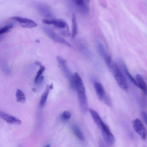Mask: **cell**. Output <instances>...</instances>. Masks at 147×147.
Wrapping results in <instances>:
<instances>
[{
    "label": "cell",
    "instance_id": "1",
    "mask_svg": "<svg viewBox=\"0 0 147 147\" xmlns=\"http://www.w3.org/2000/svg\"><path fill=\"white\" fill-rule=\"evenodd\" d=\"M76 88L78 95L82 110L86 113L88 110V102L86 95V89L82 80L78 72L74 74Z\"/></svg>",
    "mask_w": 147,
    "mask_h": 147
},
{
    "label": "cell",
    "instance_id": "2",
    "mask_svg": "<svg viewBox=\"0 0 147 147\" xmlns=\"http://www.w3.org/2000/svg\"><path fill=\"white\" fill-rule=\"evenodd\" d=\"M110 68L119 87L124 90H127L128 88L127 83L119 67L116 63L112 62Z\"/></svg>",
    "mask_w": 147,
    "mask_h": 147
},
{
    "label": "cell",
    "instance_id": "3",
    "mask_svg": "<svg viewBox=\"0 0 147 147\" xmlns=\"http://www.w3.org/2000/svg\"><path fill=\"white\" fill-rule=\"evenodd\" d=\"M98 127L101 130L103 138L106 144L109 146L114 144L115 138L108 126L103 121Z\"/></svg>",
    "mask_w": 147,
    "mask_h": 147
},
{
    "label": "cell",
    "instance_id": "4",
    "mask_svg": "<svg viewBox=\"0 0 147 147\" xmlns=\"http://www.w3.org/2000/svg\"><path fill=\"white\" fill-rule=\"evenodd\" d=\"M44 31L51 39L55 42L69 47H71L70 44L66 40L60 36L51 29L45 27L43 28Z\"/></svg>",
    "mask_w": 147,
    "mask_h": 147
},
{
    "label": "cell",
    "instance_id": "5",
    "mask_svg": "<svg viewBox=\"0 0 147 147\" xmlns=\"http://www.w3.org/2000/svg\"><path fill=\"white\" fill-rule=\"evenodd\" d=\"M132 124L135 131L143 140H145L147 136V132L141 121L139 118H136L133 121Z\"/></svg>",
    "mask_w": 147,
    "mask_h": 147
},
{
    "label": "cell",
    "instance_id": "6",
    "mask_svg": "<svg viewBox=\"0 0 147 147\" xmlns=\"http://www.w3.org/2000/svg\"><path fill=\"white\" fill-rule=\"evenodd\" d=\"M11 19L17 22L24 28H30L35 27L38 26L35 22L29 19L18 17H13Z\"/></svg>",
    "mask_w": 147,
    "mask_h": 147
},
{
    "label": "cell",
    "instance_id": "7",
    "mask_svg": "<svg viewBox=\"0 0 147 147\" xmlns=\"http://www.w3.org/2000/svg\"><path fill=\"white\" fill-rule=\"evenodd\" d=\"M97 45L98 50L100 55L104 59L108 66L110 68L112 63L111 56L107 53L102 43H98Z\"/></svg>",
    "mask_w": 147,
    "mask_h": 147
},
{
    "label": "cell",
    "instance_id": "8",
    "mask_svg": "<svg viewBox=\"0 0 147 147\" xmlns=\"http://www.w3.org/2000/svg\"><path fill=\"white\" fill-rule=\"evenodd\" d=\"M0 116L7 122L18 125H21L22 121L19 119L3 111H0Z\"/></svg>",
    "mask_w": 147,
    "mask_h": 147
},
{
    "label": "cell",
    "instance_id": "9",
    "mask_svg": "<svg viewBox=\"0 0 147 147\" xmlns=\"http://www.w3.org/2000/svg\"><path fill=\"white\" fill-rule=\"evenodd\" d=\"M94 86L98 97L104 102L109 96L106 94L102 85L99 82H95Z\"/></svg>",
    "mask_w": 147,
    "mask_h": 147
},
{
    "label": "cell",
    "instance_id": "10",
    "mask_svg": "<svg viewBox=\"0 0 147 147\" xmlns=\"http://www.w3.org/2000/svg\"><path fill=\"white\" fill-rule=\"evenodd\" d=\"M57 59L60 65L62 70L66 77L69 80L74 75H73L69 69L66 61L63 58L59 56H57Z\"/></svg>",
    "mask_w": 147,
    "mask_h": 147
},
{
    "label": "cell",
    "instance_id": "11",
    "mask_svg": "<svg viewBox=\"0 0 147 147\" xmlns=\"http://www.w3.org/2000/svg\"><path fill=\"white\" fill-rule=\"evenodd\" d=\"M136 80L138 85V88L140 89L144 94L147 95V85L141 76L139 74L137 75Z\"/></svg>",
    "mask_w": 147,
    "mask_h": 147
},
{
    "label": "cell",
    "instance_id": "12",
    "mask_svg": "<svg viewBox=\"0 0 147 147\" xmlns=\"http://www.w3.org/2000/svg\"><path fill=\"white\" fill-rule=\"evenodd\" d=\"M72 29L71 36L74 38L76 35L78 30V26L76 15L74 14L72 15L71 18Z\"/></svg>",
    "mask_w": 147,
    "mask_h": 147
},
{
    "label": "cell",
    "instance_id": "13",
    "mask_svg": "<svg viewBox=\"0 0 147 147\" xmlns=\"http://www.w3.org/2000/svg\"><path fill=\"white\" fill-rule=\"evenodd\" d=\"M52 25L60 29L67 28L68 25L65 21L61 19H51Z\"/></svg>",
    "mask_w": 147,
    "mask_h": 147
},
{
    "label": "cell",
    "instance_id": "14",
    "mask_svg": "<svg viewBox=\"0 0 147 147\" xmlns=\"http://www.w3.org/2000/svg\"><path fill=\"white\" fill-rule=\"evenodd\" d=\"M89 111L94 122L98 126H99L103 122L101 117L98 112L95 110L90 109Z\"/></svg>",
    "mask_w": 147,
    "mask_h": 147
},
{
    "label": "cell",
    "instance_id": "15",
    "mask_svg": "<svg viewBox=\"0 0 147 147\" xmlns=\"http://www.w3.org/2000/svg\"><path fill=\"white\" fill-rule=\"evenodd\" d=\"M38 7L39 12L45 17H50L51 15V11L48 7L44 5H39Z\"/></svg>",
    "mask_w": 147,
    "mask_h": 147
},
{
    "label": "cell",
    "instance_id": "16",
    "mask_svg": "<svg viewBox=\"0 0 147 147\" xmlns=\"http://www.w3.org/2000/svg\"><path fill=\"white\" fill-rule=\"evenodd\" d=\"M72 130L77 137L81 141L85 140V136L80 128L77 126L74 125L72 126Z\"/></svg>",
    "mask_w": 147,
    "mask_h": 147
},
{
    "label": "cell",
    "instance_id": "17",
    "mask_svg": "<svg viewBox=\"0 0 147 147\" xmlns=\"http://www.w3.org/2000/svg\"><path fill=\"white\" fill-rule=\"evenodd\" d=\"M121 67L125 73L126 75L127 76L128 78H129L130 80L133 84L138 87V85L136 80L132 77L126 65L124 63L121 62Z\"/></svg>",
    "mask_w": 147,
    "mask_h": 147
},
{
    "label": "cell",
    "instance_id": "18",
    "mask_svg": "<svg viewBox=\"0 0 147 147\" xmlns=\"http://www.w3.org/2000/svg\"><path fill=\"white\" fill-rule=\"evenodd\" d=\"M49 86H47L41 97L40 102V105L41 107H43L45 104L49 93Z\"/></svg>",
    "mask_w": 147,
    "mask_h": 147
},
{
    "label": "cell",
    "instance_id": "19",
    "mask_svg": "<svg viewBox=\"0 0 147 147\" xmlns=\"http://www.w3.org/2000/svg\"><path fill=\"white\" fill-rule=\"evenodd\" d=\"M17 101L22 103H25L26 101L25 96L24 93L20 90L18 89L16 94Z\"/></svg>",
    "mask_w": 147,
    "mask_h": 147
},
{
    "label": "cell",
    "instance_id": "20",
    "mask_svg": "<svg viewBox=\"0 0 147 147\" xmlns=\"http://www.w3.org/2000/svg\"><path fill=\"white\" fill-rule=\"evenodd\" d=\"M13 27V25L12 24H10L3 27L0 29V35L9 32Z\"/></svg>",
    "mask_w": 147,
    "mask_h": 147
},
{
    "label": "cell",
    "instance_id": "21",
    "mask_svg": "<svg viewBox=\"0 0 147 147\" xmlns=\"http://www.w3.org/2000/svg\"><path fill=\"white\" fill-rule=\"evenodd\" d=\"M45 67L43 65L40 66L39 69L37 72V76L35 79L34 83L35 84H37L38 80L39 78L42 75L43 72L45 70Z\"/></svg>",
    "mask_w": 147,
    "mask_h": 147
},
{
    "label": "cell",
    "instance_id": "22",
    "mask_svg": "<svg viewBox=\"0 0 147 147\" xmlns=\"http://www.w3.org/2000/svg\"><path fill=\"white\" fill-rule=\"evenodd\" d=\"M72 1L78 6L83 8L86 7L85 0H72Z\"/></svg>",
    "mask_w": 147,
    "mask_h": 147
},
{
    "label": "cell",
    "instance_id": "23",
    "mask_svg": "<svg viewBox=\"0 0 147 147\" xmlns=\"http://www.w3.org/2000/svg\"><path fill=\"white\" fill-rule=\"evenodd\" d=\"M71 116V112L68 111L64 112L62 115V118L64 120H67L69 119Z\"/></svg>",
    "mask_w": 147,
    "mask_h": 147
},
{
    "label": "cell",
    "instance_id": "24",
    "mask_svg": "<svg viewBox=\"0 0 147 147\" xmlns=\"http://www.w3.org/2000/svg\"><path fill=\"white\" fill-rule=\"evenodd\" d=\"M3 70L5 71L6 73L10 74L11 73V71L9 68L7 67V64H5L3 65Z\"/></svg>",
    "mask_w": 147,
    "mask_h": 147
},
{
    "label": "cell",
    "instance_id": "25",
    "mask_svg": "<svg viewBox=\"0 0 147 147\" xmlns=\"http://www.w3.org/2000/svg\"><path fill=\"white\" fill-rule=\"evenodd\" d=\"M42 21L43 23L47 25H52L51 20L44 19Z\"/></svg>",
    "mask_w": 147,
    "mask_h": 147
},
{
    "label": "cell",
    "instance_id": "26",
    "mask_svg": "<svg viewBox=\"0 0 147 147\" xmlns=\"http://www.w3.org/2000/svg\"><path fill=\"white\" fill-rule=\"evenodd\" d=\"M44 77L43 76H41L39 79L36 84L40 85L41 84L43 81Z\"/></svg>",
    "mask_w": 147,
    "mask_h": 147
},
{
    "label": "cell",
    "instance_id": "27",
    "mask_svg": "<svg viewBox=\"0 0 147 147\" xmlns=\"http://www.w3.org/2000/svg\"><path fill=\"white\" fill-rule=\"evenodd\" d=\"M142 115L143 118L147 124V114L144 111H142Z\"/></svg>",
    "mask_w": 147,
    "mask_h": 147
},
{
    "label": "cell",
    "instance_id": "28",
    "mask_svg": "<svg viewBox=\"0 0 147 147\" xmlns=\"http://www.w3.org/2000/svg\"><path fill=\"white\" fill-rule=\"evenodd\" d=\"M35 64L37 66H41V63L38 61H36L35 63Z\"/></svg>",
    "mask_w": 147,
    "mask_h": 147
},
{
    "label": "cell",
    "instance_id": "29",
    "mask_svg": "<svg viewBox=\"0 0 147 147\" xmlns=\"http://www.w3.org/2000/svg\"><path fill=\"white\" fill-rule=\"evenodd\" d=\"M53 84H51L49 86V87L50 89L51 90L53 89Z\"/></svg>",
    "mask_w": 147,
    "mask_h": 147
},
{
    "label": "cell",
    "instance_id": "30",
    "mask_svg": "<svg viewBox=\"0 0 147 147\" xmlns=\"http://www.w3.org/2000/svg\"><path fill=\"white\" fill-rule=\"evenodd\" d=\"M32 91L34 92H36L37 90L35 88H33L32 89Z\"/></svg>",
    "mask_w": 147,
    "mask_h": 147
},
{
    "label": "cell",
    "instance_id": "31",
    "mask_svg": "<svg viewBox=\"0 0 147 147\" xmlns=\"http://www.w3.org/2000/svg\"><path fill=\"white\" fill-rule=\"evenodd\" d=\"M35 42L37 43H39L40 42V41L38 39H37L35 40Z\"/></svg>",
    "mask_w": 147,
    "mask_h": 147
}]
</instances>
